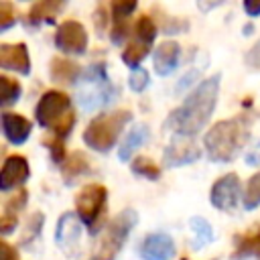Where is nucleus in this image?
Listing matches in <instances>:
<instances>
[{
	"label": "nucleus",
	"mask_w": 260,
	"mask_h": 260,
	"mask_svg": "<svg viewBox=\"0 0 260 260\" xmlns=\"http://www.w3.org/2000/svg\"><path fill=\"white\" fill-rule=\"evenodd\" d=\"M217 91H219V73H215L209 79H203L191 91V95L177 110L171 112V116L167 118V126L173 128L179 136L185 138L195 136L207 124L217 102Z\"/></svg>",
	"instance_id": "nucleus-1"
},
{
	"label": "nucleus",
	"mask_w": 260,
	"mask_h": 260,
	"mask_svg": "<svg viewBox=\"0 0 260 260\" xmlns=\"http://www.w3.org/2000/svg\"><path fill=\"white\" fill-rule=\"evenodd\" d=\"M250 126H252V118L244 114L213 124L203 138L207 156L213 162H232L246 146L250 138Z\"/></svg>",
	"instance_id": "nucleus-2"
},
{
	"label": "nucleus",
	"mask_w": 260,
	"mask_h": 260,
	"mask_svg": "<svg viewBox=\"0 0 260 260\" xmlns=\"http://www.w3.org/2000/svg\"><path fill=\"white\" fill-rule=\"evenodd\" d=\"M116 95V87L108 77L104 63H93L77 79V102L83 110L93 112L108 106Z\"/></svg>",
	"instance_id": "nucleus-3"
},
{
	"label": "nucleus",
	"mask_w": 260,
	"mask_h": 260,
	"mask_svg": "<svg viewBox=\"0 0 260 260\" xmlns=\"http://www.w3.org/2000/svg\"><path fill=\"white\" fill-rule=\"evenodd\" d=\"M37 122L49 130H53L57 134V138H65L73 124H75V116L69 110V98L63 91H47L43 93V98L37 104Z\"/></svg>",
	"instance_id": "nucleus-4"
},
{
	"label": "nucleus",
	"mask_w": 260,
	"mask_h": 260,
	"mask_svg": "<svg viewBox=\"0 0 260 260\" xmlns=\"http://www.w3.org/2000/svg\"><path fill=\"white\" fill-rule=\"evenodd\" d=\"M130 120H132V114L128 110L102 114L87 124L85 132H83V140L89 148H93L98 152H108L116 144L120 132L124 130V126Z\"/></svg>",
	"instance_id": "nucleus-5"
},
{
	"label": "nucleus",
	"mask_w": 260,
	"mask_h": 260,
	"mask_svg": "<svg viewBox=\"0 0 260 260\" xmlns=\"http://www.w3.org/2000/svg\"><path fill=\"white\" fill-rule=\"evenodd\" d=\"M136 221H138V215L134 209H124L122 213H118L114 221H110V225L106 228L91 260H114L122 250L126 238L130 236L132 228L136 225Z\"/></svg>",
	"instance_id": "nucleus-6"
},
{
	"label": "nucleus",
	"mask_w": 260,
	"mask_h": 260,
	"mask_svg": "<svg viewBox=\"0 0 260 260\" xmlns=\"http://www.w3.org/2000/svg\"><path fill=\"white\" fill-rule=\"evenodd\" d=\"M106 199H108V191H106L104 185H98V183H91V185L83 187L81 193L75 199L77 215L89 228L91 234H95V223L104 213Z\"/></svg>",
	"instance_id": "nucleus-7"
},
{
	"label": "nucleus",
	"mask_w": 260,
	"mask_h": 260,
	"mask_svg": "<svg viewBox=\"0 0 260 260\" xmlns=\"http://www.w3.org/2000/svg\"><path fill=\"white\" fill-rule=\"evenodd\" d=\"M55 45L63 53L81 55L87 47V32L77 20H65L55 32Z\"/></svg>",
	"instance_id": "nucleus-8"
},
{
	"label": "nucleus",
	"mask_w": 260,
	"mask_h": 260,
	"mask_svg": "<svg viewBox=\"0 0 260 260\" xmlns=\"http://www.w3.org/2000/svg\"><path fill=\"white\" fill-rule=\"evenodd\" d=\"M240 199V179L238 175L230 173L215 181L209 193V201L217 209H232Z\"/></svg>",
	"instance_id": "nucleus-9"
},
{
	"label": "nucleus",
	"mask_w": 260,
	"mask_h": 260,
	"mask_svg": "<svg viewBox=\"0 0 260 260\" xmlns=\"http://www.w3.org/2000/svg\"><path fill=\"white\" fill-rule=\"evenodd\" d=\"M201 156V150L197 148L195 142H191L185 136H177L169 142V146L165 148V165L169 169L173 167H183V165H191Z\"/></svg>",
	"instance_id": "nucleus-10"
},
{
	"label": "nucleus",
	"mask_w": 260,
	"mask_h": 260,
	"mask_svg": "<svg viewBox=\"0 0 260 260\" xmlns=\"http://www.w3.org/2000/svg\"><path fill=\"white\" fill-rule=\"evenodd\" d=\"M140 256L144 260H173L175 256V242L169 234L156 232L144 238L140 246Z\"/></svg>",
	"instance_id": "nucleus-11"
},
{
	"label": "nucleus",
	"mask_w": 260,
	"mask_h": 260,
	"mask_svg": "<svg viewBox=\"0 0 260 260\" xmlns=\"http://www.w3.org/2000/svg\"><path fill=\"white\" fill-rule=\"evenodd\" d=\"M28 179V162L20 154H12L4 160L0 171V189L10 191L16 185H22Z\"/></svg>",
	"instance_id": "nucleus-12"
},
{
	"label": "nucleus",
	"mask_w": 260,
	"mask_h": 260,
	"mask_svg": "<svg viewBox=\"0 0 260 260\" xmlns=\"http://www.w3.org/2000/svg\"><path fill=\"white\" fill-rule=\"evenodd\" d=\"M81 236V219L75 213H65L59 217L57 221V230H55V240L59 244L61 250L65 252H73V248L77 246Z\"/></svg>",
	"instance_id": "nucleus-13"
},
{
	"label": "nucleus",
	"mask_w": 260,
	"mask_h": 260,
	"mask_svg": "<svg viewBox=\"0 0 260 260\" xmlns=\"http://www.w3.org/2000/svg\"><path fill=\"white\" fill-rule=\"evenodd\" d=\"M0 65L4 69H12L18 71L22 75L30 73V59H28V51L24 43H16V45H0Z\"/></svg>",
	"instance_id": "nucleus-14"
},
{
	"label": "nucleus",
	"mask_w": 260,
	"mask_h": 260,
	"mask_svg": "<svg viewBox=\"0 0 260 260\" xmlns=\"http://www.w3.org/2000/svg\"><path fill=\"white\" fill-rule=\"evenodd\" d=\"M30 130H32V126L24 116L14 114V112H4L2 114V132H4L8 142H12V144L26 142Z\"/></svg>",
	"instance_id": "nucleus-15"
},
{
	"label": "nucleus",
	"mask_w": 260,
	"mask_h": 260,
	"mask_svg": "<svg viewBox=\"0 0 260 260\" xmlns=\"http://www.w3.org/2000/svg\"><path fill=\"white\" fill-rule=\"evenodd\" d=\"M179 55H181V49H179L177 43H173V41L162 43V45L154 51V71H156L158 75H169L171 71L177 69Z\"/></svg>",
	"instance_id": "nucleus-16"
},
{
	"label": "nucleus",
	"mask_w": 260,
	"mask_h": 260,
	"mask_svg": "<svg viewBox=\"0 0 260 260\" xmlns=\"http://www.w3.org/2000/svg\"><path fill=\"white\" fill-rule=\"evenodd\" d=\"M26 191H20V193H16L10 201H6V205H4V213H2V219H0V232L6 236V234H10L14 228H16V219H18V211L24 207V203H26Z\"/></svg>",
	"instance_id": "nucleus-17"
},
{
	"label": "nucleus",
	"mask_w": 260,
	"mask_h": 260,
	"mask_svg": "<svg viewBox=\"0 0 260 260\" xmlns=\"http://www.w3.org/2000/svg\"><path fill=\"white\" fill-rule=\"evenodd\" d=\"M51 77L57 83H77V79L81 77V71H79L77 63H73L69 59L55 57L51 61Z\"/></svg>",
	"instance_id": "nucleus-18"
},
{
	"label": "nucleus",
	"mask_w": 260,
	"mask_h": 260,
	"mask_svg": "<svg viewBox=\"0 0 260 260\" xmlns=\"http://www.w3.org/2000/svg\"><path fill=\"white\" fill-rule=\"evenodd\" d=\"M63 10V2L43 0L32 4L28 10V24H41V22H55V16Z\"/></svg>",
	"instance_id": "nucleus-19"
},
{
	"label": "nucleus",
	"mask_w": 260,
	"mask_h": 260,
	"mask_svg": "<svg viewBox=\"0 0 260 260\" xmlns=\"http://www.w3.org/2000/svg\"><path fill=\"white\" fill-rule=\"evenodd\" d=\"M146 138H148V126H146V124H136V126L128 132V136L124 138V142H122V146H120V150H118L120 160H128L130 154H132Z\"/></svg>",
	"instance_id": "nucleus-20"
},
{
	"label": "nucleus",
	"mask_w": 260,
	"mask_h": 260,
	"mask_svg": "<svg viewBox=\"0 0 260 260\" xmlns=\"http://www.w3.org/2000/svg\"><path fill=\"white\" fill-rule=\"evenodd\" d=\"M246 256L260 258V228L254 230L252 234H244V236H238L236 238L234 258H246Z\"/></svg>",
	"instance_id": "nucleus-21"
},
{
	"label": "nucleus",
	"mask_w": 260,
	"mask_h": 260,
	"mask_svg": "<svg viewBox=\"0 0 260 260\" xmlns=\"http://www.w3.org/2000/svg\"><path fill=\"white\" fill-rule=\"evenodd\" d=\"M87 171H89V165H87L85 154H81V152H73V154L65 160L63 177L67 179V183H71L73 179H77L79 175H83V173H87Z\"/></svg>",
	"instance_id": "nucleus-22"
},
{
	"label": "nucleus",
	"mask_w": 260,
	"mask_h": 260,
	"mask_svg": "<svg viewBox=\"0 0 260 260\" xmlns=\"http://www.w3.org/2000/svg\"><path fill=\"white\" fill-rule=\"evenodd\" d=\"M146 55H148V45H144V43H140V41H134V43H130V45L124 49L122 59H124V63H126L128 67H132V69L136 71L138 65H140V61H142Z\"/></svg>",
	"instance_id": "nucleus-23"
},
{
	"label": "nucleus",
	"mask_w": 260,
	"mask_h": 260,
	"mask_svg": "<svg viewBox=\"0 0 260 260\" xmlns=\"http://www.w3.org/2000/svg\"><path fill=\"white\" fill-rule=\"evenodd\" d=\"M20 91L22 89H20V83L18 81H14V79H10L6 75L0 77V104L2 106L14 104L20 98Z\"/></svg>",
	"instance_id": "nucleus-24"
},
{
	"label": "nucleus",
	"mask_w": 260,
	"mask_h": 260,
	"mask_svg": "<svg viewBox=\"0 0 260 260\" xmlns=\"http://www.w3.org/2000/svg\"><path fill=\"white\" fill-rule=\"evenodd\" d=\"M189 225H191V230H193V234H195V238H197V244H195V248H203L207 242H211L213 240V230H211V225L207 223V219H203V217H191L189 219Z\"/></svg>",
	"instance_id": "nucleus-25"
},
{
	"label": "nucleus",
	"mask_w": 260,
	"mask_h": 260,
	"mask_svg": "<svg viewBox=\"0 0 260 260\" xmlns=\"http://www.w3.org/2000/svg\"><path fill=\"white\" fill-rule=\"evenodd\" d=\"M132 171H134V175L146 177V179H150V181H156V179L160 177V169H158L150 158H146V156H136V158L132 160Z\"/></svg>",
	"instance_id": "nucleus-26"
},
{
	"label": "nucleus",
	"mask_w": 260,
	"mask_h": 260,
	"mask_svg": "<svg viewBox=\"0 0 260 260\" xmlns=\"http://www.w3.org/2000/svg\"><path fill=\"white\" fill-rule=\"evenodd\" d=\"M134 32H136V41H140V43H144V45H150L152 41H154V37H156V26H154V22L150 20V16H140L138 20H136V26H134Z\"/></svg>",
	"instance_id": "nucleus-27"
},
{
	"label": "nucleus",
	"mask_w": 260,
	"mask_h": 260,
	"mask_svg": "<svg viewBox=\"0 0 260 260\" xmlns=\"http://www.w3.org/2000/svg\"><path fill=\"white\" fill-rule=\"evenodd\" d=\"M260 205V173H256L248 185H246V193H244V207L246 209H254Z\"/></svg>",
	"instance_id": "nucleus-28"
},
{
	"label": "nucleus",
	"mask_w": 260,
	"mask_h": 260,
	"mask_svg": "<svg viewBox=\"0 0 260 260\" xmlns=\"http://www.w3.org/2000/svg\"><path fill=\"white\" fill-rule=\"evenodd\" d=\"M41 228H43V213H32V217L28 219V223H26V232H24V236H22V244L26 246V244H30L39 234H41Z\"/></svg>",
	"instance_id": "nucleus-29"
},
{
	"label": "nucleus",
	"mask_w": 260,
	"mask_h": 260,
	"mask_svg": "<svg viewBox=\"0 0 260 260\" xmlns=\"http://www.w3.org/2000/svg\"><path fill=\"white\" fill-rule=\"evenodd\" d=\"M136 8L134 0H118L112 2V16L114 20H126V16H130V12Z\"/></svg>",
	"instance_id": "nucleus-30"
},
{
	"label": "nucleus",
	"mask_w": 260,
	"mask_h": 260,
	"mask_svg": "<svg viewBox=\"0 0 260 260\" xmlns=\"http://www.w3.org/2000/svg\"><path fill=\"white\" fill-rule=\"evenodd\" d=\"M16 22V14L10 2H0V30H8Z\"/></svg>",
	"instance_id": "nucleus-31"
},
{
	"label": "nucleus",
	"mask_w": 260,
	"mask_h": 260,
	"mask_svg": "<svg viewBox=\"0 0 260 260\" xmlns=\"http://www.w3.org/2000/svg\"><path fill=\"white\" fill-rule=\"evenodd\" d=\"M130 89L132 91H142V89H146V85H148V73L144 71V69H136L132 75H130Z\"/></svg>",
	"instance_id": "nucleus-32"
},
{
	"label": "nucleus",
	"mask_w": 260,
	"mask_h": 260,
	"mask_svg": "<svg viewBox=\"0 0 260 260\" xmlns=\"http://www.w3.org/2000/svg\"><path fill=\"white\" fill-rule=\"evenodd\" d=\"M47 148H49V152H51V158H53L57 165L65 160V146H63V140H61V138L49 140V142H47Z\"/></svg>",
	"instance_id": "nucleus-33"
},
{
	"label": "nucleus",
	"mask_w": 260,
	"mask_h": 260,
	"mask_svg": "<svg viewBox=\"0 0 260 260\" xmlns=\"http://www.w3.org/2000/svg\"><path fill=\"white\" fill-rule=\"evenodd\" d=\"M126 35H128V24L124 20H114V28H112V35H110L112 43L114 45H120L126 39Z\"/></svg>",
	"instance_id": "nucleus-34"
},
{
	"label": "nucleus",
	"mask_w": 260,
	"mask_h": 260,
	"mask_svg": "<svg viewBox=\"0 0 260 260\" xmlns=\"http://www.w3.org/2000/svg\"><path fill=\"white\" fill-rule=\"evenodd\" d=\"M246 63H248L252 69H260V41L248 51V55H246Z\"/></svg>",
	"instance_id": "nucleus-35"
},
{
	"label": "nucleus",
	"mask_w": 260,
	"mask_h": 260,
	"mask_svg": "<svg viewBox=\"0 0 260 260\" xmlns=\"http://www.w3.org/2000/svg\"><path fill=\"white\" fill-rule=\"evenodd\" d=\"M0 260H18L16 250L8 242H0Z\"/></svg>",
	"instance_id": "nucleus-36"
},
{
	"label": "nucleus",
	"mask_w": 260,
	"mask_h": 260,
	"mask_svg": "<svg viewBox=\"0 0 260 260\" xmlns=\"http://www.w3.org/2000/svg\"><path fill=\"white\" fill-rule=\"evenodd\" d=\"M246 162H248L250 167H256V165H260V142L248 150V154H246Z\"/></svg>",
	"instance_id": "nucleus-37"
},
{
	"label": "nucleus",
	"mask_w": 260,
	"mask_h": 260,
	"mask_svg": "<svg viewBox=\"0 0 260 260\" xmlns=\"http://www.w3.org/2000/svg\"><path fill=\"white\" fill-rule=\"evenodd\" d=\"M244 10L248 16H258L260 14V0H244Z\"/></svg>",
	"instance_id": "nucleus-38"
}]
</instances>
